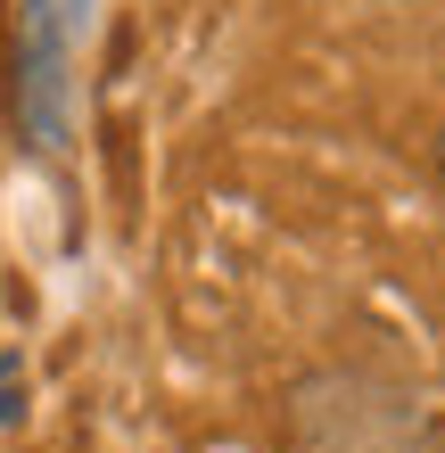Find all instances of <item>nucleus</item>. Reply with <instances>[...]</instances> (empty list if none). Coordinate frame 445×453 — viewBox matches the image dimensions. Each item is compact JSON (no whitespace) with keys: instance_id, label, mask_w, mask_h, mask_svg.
Masks as SVG:
<instances>
[{"instance_id":"nucleus-4","label":"nucleus","mask_w":445,"mask_h":453,"mask_svg":"<svg viewBox=\"0 0 445 453\" xmlns=\"http://www.w3.org/2000/svg\"><path fill=\"white\" fill-rule=\"evenodd\" d=\"M437 173H445V132H437Z\"/></svg>"},{"instance_id":"nucleus-2","label":"nucleus","mask_w":445,"mask_h":453,"mask_svg":"<svg viewBox=\"0 0 445 453\" xmlns=\"http://www.w3.org/2000/svg\"><path fill=\"white\" fill-rule=\"evenodd\" d=\"M17 116L34 149L66 141V25L58 0H25L17 9Z\"/></svg>"},{"instance_id":"nucleus-1","label":"nucleus","mask_w":445,"mask_h":453,"mask_svg":"<svg viewBox=\"0 0 445 453\" xmlns=\"http://www.w3.org/2000/svg\"><path fill=\"white\" fill-rule=\"evenodd\" d=\"M289 445L297 453H437V420L404 380L330 363L289 388Z\"/></svg>"},{"instance_id":"nucleus-3","label":"nucleus","mask_w":445,"mask_h":453,"mask_svg":"<svg viewBox=\"0 0 445 453\" xmlns=\"http://www.w3.org/2000/svg\"><path fill=\"white\" fill-rule=\"evenodd\" d=\"M17 412V355H0V420Z\"/></svg>"}]
</instances>
